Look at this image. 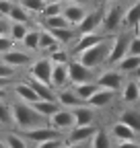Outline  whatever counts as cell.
I'll list each match as a JSON object with an SVG mask.
<instances>
[{"label": "cell", "mask_w": 140, "mask_h": 148, "mask_svg": "<svg viewBox=\"0 0 140 148\" xmlns=\"http://www.w3.org/2000/svg\"><path fill=\"white\" fill-rule=\"evenodd\" d=\"M12 119H14L16 127H21L23 132L49 123L47 117L41 115L39 111L35 109V105H33V103H27V101H16V103H12Z\"/></svg>", "instance_id": "cell-1"}, {"label": "cell", "mask_w": 140, "mask_h": 148, "mask_svg": "<svg viewBox=\"0 0 140 148\" xmlns=\"http://www.w3.org/2000/svg\"><path fill=\"white\" fill-rule=\"evenodd\" d=\"M109 49H111V37H105L103 41H99V43L91 45L89 49L80 51L76 58H78L82 64H86L89 68H99L101 64L107 62V58H109Z\"/></svg>", "instance_id": "cell-2"}, {"label": "cell", "mask_w": 140, "mask_h": 148, "mask_svg": "<svg viewBox=\"0 0 140 148\" xmlns=\"http://www.w3.org/2000/svg\"><path fill=\"white\" fill-rule=\"evenodd\" d=\"M130 41H132V35L128 33H117L111 37V49H109V58H107V64L115 66L121 58H126L130 53Z\"/></svg>", "instance_id": "cell-3"}, {"label": "cell", "mask_w": 140, "mask_h": 148, "mask_svg": "<svg viewBox=\"0 0 140 148\" xmlns=\"http://www.w3.org/2000/svg\"><path fill=\"white\" fill-rule=\"evenodd\" d=\"M62 130L54 127V125H39V127H33V130H27L25 132V138L35 144V146H39L41 142H47L51 138H62Z\"/></svg>", "instance_id": "cell-4"}, {"label": "cell", "mask_w": 140, "mask_h": 148, "mask_svg": "<svg viewBox=\"0 0 140 148\" xmlns=\"http://www.w3.org/2000/svg\"><path fill=\"white\" fill-rule=\"evenodd\" d=\"M95 132H97V127L93 123L91 125H74L72 132H68L66 144H70V146H89Z\"/></svg>", "instance_id": "cell-5"}, {"label": "cell", "mask_w": 140, "mask_h": 148, "mask_svg": "<svg viewBox=\"0 0 140 148\" xmlns=\"http://www.w3.org/2000/svg\"><path fill=\"white\" fill-rule=\"evenodd\" d=\"M68 78L72 84H80V82H91L93 80V68H89L86 64H82L78 58L68 62Z\"/></svg>", "instance_id": "cell-6"}, {"label": "cell", "mask_w": 140, "mask_h": 148, "mask_svg": "<svg viewBox=\"0 0 140 148\" xmlns=\"http://www.w3.org/2000/svg\"><path fill=\"white\" fill-rule=\"evenodd\" d=\"M124 12H126V10H121L119 4H111L107 10H105V14H103L101 29H103V31H107V33L117 31L121 25H124Z\"/></svg>", "instance_id": "cell-7"}, {"label": "cell", "mask_w": 140, "mask_h": 148, "mask_svg": "<svg viewBox=\"0 0 140 148\" xmlns=\"http://www.w3.org/2000/svg\"><path fill=\"white\" fill-rule=\"evenodd\" d=\"M103 14H105V10H103V8L89 10V12H86V16L82 18V23L76 27V29H78V35H82V33H93V31L101 29V23H103Z\"/></svg>", "instance_id": "cell-8"}, {"label": "cell", "mask_w": 140, "mask_h": 148, "mask_svg": "<svg viewBox=\"0 0 140 148\" xmlns=\"http://www.w3.org/2000/svg\"><path fill=\"white\" fill-rule=\"evenodd\" d=\"M51 70H54V62L49 58H41V60H35L33 66H31V76L37 78V80H43V82H49L51 84Z\"/></svg>", "instance_id": "cell-9"}, {"label": "cell", "mask_w": 140, "mask_h": 148, "mask_svg": "<svg viewBox=\"0 0 140 148\" xmlns=\"http://www.w3.org/2000/svg\"><path fill=\"white\" fill-rule=\"evenodd\" d=\"M49 125H54L58 130H72L74 127V113H72V109H58L54 115L49 117Z\"/></svg>", "instance_id": "cell-10"}, {"label": "cell", "mask_w": 140, "mask_h": 148, "mask_svg": "<svg viewBox=\"0 0 140 148\" xmlns=\"http://www.w3.org/2000/svg\"><path fill=\"white\" fill-rule=\"evenodd\" d=\"M2 62H6V64L12 66V68H23V66L33 64V58H31V53H27V51H21V49H8V51L2 53Z\"/></svg>", "instance_id": "cell-11"}, {"label": "cell", "mask_w": 140, "mask_h": 148, "mask_svg": "<svg viewBox=\"0 0 140 148\" xmlns=\"http://www.w3.org/2000/svg\"><path fill=\"white\" fill-rule=\"evenodd\" d=\"M97 82H99V86L119 90L121 82H126V80H124V72L121 70H107V72H103L101 76H97Z\"/></svg>", "instance_id": "cell-12"}, {"label": "cell", "mask_w": 140, "mask_h": 148, "mask_svg": "<svg viewBox=\"0 0 140 148\" xmlns=\"http://www.w3.org/2000/svg\"><path fill=\"white\" fill-rule=\"evenodd\" d=\"M58 103H60L62 107H66V109H74V107L84 105L86 101L78 97V92L74 90V86H72V88H64V86H62V88H58Z\"/></svg>", "instance_id": "cell-13"}, {"label": "cell", "mask_w": 140, "mask_h": 148, "mask_svg": "<svg viewBox=\"0 0 140 148\" xmlns=\"http://www.w3.org/2000/svg\"><path fill=\"white\" fill-rule=\"evenodd\" d=\"M62 14L68 18V23L72 25V27H78L82 23V18L86 16V8H84V4L68 2V4H64V12Z\"/></svg>", "instance_id": "cell-14"}, {"label": "cell", "mask_w": 140, "mask_h": 148, "mask_svg": "<svg viewBox=\"0 0 140 148\" xmlns=\"http://www.w3.org/2000/svg\"><path fill=\"white\" fill-rule=\"evenodd\" d=\"M111 136L117 140V144L119 142H136V130L134 127H130L126 121H117V123H113V127H111Z\"/></svg>", "instance_id": "cell-15"}, {"label": "cell", "mask_w": 140, "mask_h": 148, "mask_svg": "<svg viewBox=\"0 0 140 148\" xmlns=\"http://www.w3.org/2000/svg\"><path fill=\"white\" fill-rule=\"evenodd\" d=\"M105 37H109V35H97L95 31L93 33H82V35H78V39L74 41V49H72V53H80V51H84V49H89L91 45H95V43H99V41H103Z\"/></svg>", "instance_id": "cell-16"}, {"label": "cell", "mask_w": 140, "mask_h": 148, "mask_svg": "<svg viewBox=\"0 0 140 148\" xmlns=\"http://www.w3.org/2000/svg\"><path fill=\"white\" fill-rule=\"evenodd\" d=\"M72 113H74V125H91V123L95 121V113H93L91 105L74 107Z\"/></svg>", "instance_id": "cell-17"}, {"label": "cell", "mask_w": 140, "mask_h": 148, "mask_svg": "<svg viewBox=\"0 0 140 148\" xmlns=\"http://www.w3.org/2000/svg\"><path fill=\"white\" fill-rule=\"evenodd\" d=\"M113 97H115V90L101 86L95 95L89 99V105H91V107H105V105H109V103L113 101Z\"/></svg>", "instance_id": "cell-18"}, {"label": "cell", "mask_w": 140, "mask_h": 148, "mask_svg": "<svg viewBox=\"0 0 140 148\" xmlns=\"http://www.w3.org/2000/svg\"><path fill=\"white\" fill-rule=\"evenodd\" d=\"M14 95H16V99L27 101V103L39 101V95L35 92V88H33L29 82H19V84H14Z\"/></svg>", "instance_id": "cell-19"}, {"label": "cell", "mask_w": 140, "mask_h": 148, "mask_svg": "<svg viewBox=\"0 0 140 148\" xmlns=\"http://www.w3.org/2000/svg\"><path fill=\"white\" fill-rule=\"evenodd\" d=\"M66 82H70L68 78V64H54V70H51V84L56 88H62Z\"/></svg>", "instance_id": "cell-20"}, {"label": "cell", "mask_w": 140, "mask_h": 148, "mask_svg": "<svg viewBox=\"0 0 140 148\" xmlns=\"http://www.w3.org/2000/svg\"><path fill=\"white\" fill-rule=\"evenodd\" d=\"M140 66V56L138 53H128L126 58H121L117 64H115V68L117 70H121L124 74H134V70Z\"/></svg>", "instance_id": "cell-21"}, {"label": "cell", "mask_w": 140, "mask_h": 148, "mask_svg": "<svg viewBox=\"0 0 140 148\" xmlns=\"http://www.w3.org/2000/svg\"><path fill=\"white\" fill-rule=\"evenodd\" d=\"M72 86H74V90L78 92V97H80V99H84L86 103H89V99L95 95L99 88H101L97 80H95V82H93V80H91V82H80V84H72Z\"/></svg>", "instance_id": "cell-22"}, {"label": "cell", "mask_w": 140, "mask_h": 148, "mask_svg": "<svg viewBox=\"0 0 140 148\" xmlns=\"http://www.w3.org/2000/svg\"><path fill=\"white\" fill-rule=\"evenodd\" d=\"M56 47H60V41L51 35V31H49L47 27H43V29H41V35H39V49L51 51V49H56Z\"/></svg>", "instance_id": "cell-23"}, {"label": "cell", "mask_w": 140, "mask_h": 148, "mask_svg": "<svg viewBox=\"0 0 140 148\" xmlns=\"http://www.w3.org/2000/svg\"><path fill=\"white\" fill-rule=\"evenodd\" d=\"M121 99L126 103H140V90H138V80H128L124 90H121Z\"/></svg>", "instance_id": "cell-24"}, {"label": "cell", "mask_w": 140, "mask_h": 148, "mask_svg": "<svg viewBox=\"0 0 140 148\" xmlns=\"http://www.w3.org/2000/svg\"><path fill=\"white\" fill-rule=\"evenodd\" d=\"M33 105H35V109H37L41 115L47 117V121H49V117L60 109V103H58V101H47V99H39V101H35Z\"/></svg>", "instance_id": "cell-25"}, {"label": "cell", "mask_w": 140, "mask_h": 148, "mask_svg": "<svg viewBox=\"0 0 140 148\" xmlns=\"http://www.w3.org/2000/svg\"><path fill=\"white\" fill-rule=\"evenodd\" d=\"M121 121H126L130 127H134L136 132H140V111L138 109H124L119 115Z\"/></svg>", "instance_id": "cell-26"}, {"label": "cell", "mask_w": 140, "mask_h": 148, "mask_svg": "<svg viewBox=\"0 0 140 148\" xmlns=\"http://www.w3.org/2000/svg\"><path fill=\"white\" fill-rule=\"evenodd\" d=\"M140 23V0L136 4H132L126 12H124V25L126 27H134L136 29V25Z\"/></svg>", "instance_id": "cell-27"}, {"label": "cell", "mask_w": 140, "mask_h": 148, "mask_svg": "<svg viewBox=\"0 0 140 148\" xmlns=\"http://www.w3.org/2000/svg\"><path fill=\"white\" fill-rule=\"evenodd\" d=\"M51 35L56 37V39L60 43H70V41H74V29L72 27H54V29H49Z\"/></svg>", "instance_id": "cell-28"}, {"label": "cell", "mask_w": 140, "mask_h": 148, "mask_svg": "<svg viewBox=\"0 0 140 148\" xmlns=\"http://www.w3.org/2000/svg\"><path fill=\"white\" fill-rule=\"evenodd\" d=\"M39 35H41V29H29L27 35H25V39H23V45L25 49L29 51H35V49H39Z\"/></svg>", "instance_id": "cell-29"}, {"label": "cell", "mask_w": 140, "mask_h": 148, "mask_svg": "<svg viewBox=\"0 0 140 148\" xmlns=\"http://www.w3.org/2000/svg\"><path fill=\"white\" fill-rule=\"evenodd\" d=\"M27 31H29L27 29V23H16V21L10 23V37H12L14 43H23Z\"/></svg>", "instance_id": "cell-30"}, {"label": "cell", "mask_w": 140, "mask_h": 148, "mask_svg": "<svg viewBox=\"0 0 140 148\" xmlns=\"http://www.w3.org/2000/svg\"><path fill=\"white\" fill-rule=\"evenodd\" d=\"M10 21H16V23H29V10L23 6V4H14L10 14H8Z\"/></svg>", "instance_id": "cell-31"}, {"label": "cell", "mask_w": 140, "mask_h": 148, "mask_svg": "<svg viewBox=\"0 0 140 148\" xmlns=\"http://www.w3.org/2000/svg\"><path fill=\"white\" fill-rule=\"evenodd\" d=\"M43 27L54 29V27H72V25L68 23L64 14H56V16H43Z\"/></svg>", "instance_id": "cell-32"}, {"label": "cell", "mask_w": 140, "mask_h": 148, "mask_svg": "<svg viewBox=\"0 0 140 148\" xmlns=\"http://www.w3.org/2000/svg\"><path fill=\"white\" fill-rule=\"evenodd\" d=\"M19 4H23L29 12H35V14H41L47 0H19Z\"/></svg>", "instance_id": "cell-33"}, {"label": "cell", "mask_w": 140, "mask_h": 148, "mask_svg": "<svg viewBox=\"0 0 140 148\" xmlns=\"http://www.w3.org/2000/svg\"><path fill=\"white\" fill-rule=\"evenodd\" d=\"M0 123L2 125H8V123H14L12 119V105L0 101Z\"/></svg>", "instance_id": "cell-34"}, {"label": "cell", "mask_w": 140, "mask_h": 148, "mask_svg": "<svg viewBox=\"0 0 140 148\" xmlns=\"http://www.w3.org/2000/svg\"><path fill=\"white\" fill-rule=\"evenodd\" d=\"M89 146H91V148H107V146H109V138H107V134L101 132V130H97L95 136H93L91 142H89Z\"/></svg>", "instance_id": "cell-35"}, {"label": "cell", "mask_w": 140, "mask_h": 148, "mask_svg": "<svg viewBox=\"0 0 140 148\" xmlns=\"http://www.w3.org/2000/svg\"><path fill=\"white\" fill-rule=\"evenodd\" d=\"M4 140H6V148H25L27 142H29L25 136H16V134H12V132L6 134Z\"/></svg>", "instance_id": "cell-36"}, {"label": "cell", "mask_w": 140, "mask_h": 148, "mask_svg": "<svg viewBox=\"0 0 140 148\" xmlns=\"http://www.w3.org/2000/svg\"><path fill=\"white\" fill-rule=\"evenodd\" d=\"M49 60L54 62V64H68V62H70V56H68L66 49L56 47V49H51V51H49Z\"/></svg>", "instance_id": "cell-37"}, {"label": "cell", "mask_w": 140, "mask_h": 148, "mask_svg": "<svg viewBox=\"0 0 140 148\" xmlns=\"http://www.w3.org/2000/svg\"><path fill=\"white\" fill-rule=\"evenodd\" d=\"M64 12V4L62 2H47L45 8H43V16H56V14H62Z\"/></svg>", "instance_id": "cell-38"}, {"label": "cell", "mask_w": 140, "mask_h": 148, "mask_svg": "<svg viewBox=\"0 0 140 148\" xmlns=\"http://www.w3.org/2000/svg\"><path fill=\"white\" fill-rule=\"evenodd\" d=\"M12 45H14V41H12L10 35H0V53L12 49Z\"/></svg>", "instance_id": "cell-39"}, {"label": "cell", "mask_w": 140, "mask_h": 148, "mask_svg": "<svg viewBox=\"0 0 140 148\" xmlns=\"http://www.w3.org/2000/svg\"><path fill=\"white\" fill-rule=\"evenodd\" d=\"M10 23L8 16H0V35H10Z\"/></svg>", "instance_id": "cell-40"}, {"label": "cell", "mask_w": 140, "mask_h": 148, "mask_svg": "<svg viewBox=\"0 0 140 148\" xmlns=\"http://www.w3.org/2000/svg\"><path fill=\"white\" fill-rule=\"evenodd\" d=\"M12 6H14V0H0V12H2L4 16L10 14Z\"/></svg>", "instance_id": "cell-41"}, {"label": "cell", "mask_w": 140, "mask_h": 148, "mask_svg": "<svg viewBox=\"0 0 140 148\" xmlns=\"http://www.w3.org/2000/svg\"><path fill=\"white\" fill-rule=\"evenodd\" d=\"M12 74H14V68L12 66H8L6 62H0V76H12Z\"/></svg>", "instance_id": "cell-42"}, {"label": "cell", "mask_w": 140, "mask_h": 148, "mask_svg": "<svg viewBox=\"0 0 140 148\" xmlns=\"http://www.w3.org/2000/svg\"><path fill=\"white\" fill-rule=\"evenodd\" d=\"M130 53H138L140 56V35H134L130 41Z\"/></svg>", "instance_id": "cell-43"}, {"label": "cell", "mask_w": 140, "mask_h": 148, "mask_svg": "<svg viewBox=\"0 0 140 148\" xmlns=\"http://www.w3.org/2000/svg\"><path fill=\"white\" fill-rule=\"evenodd\" d=\"M134 76H136V80H140V66L134 70Z\"/></svg>", "instance_id": "cell-44"}, {"label": "cell", "mask_w": 140, "mask_h": 148, "mask_svg": "<svg viewBox=\"0 0 140 148\" xmlns=\"http://www.w3.org/2000/svg\"><path fill=\"white\" fill-rule=\"evenodd\" d=\"M4 97H6V88L0 86V99H4Z\"/></svg>", "instance_id": "cell-45"}, {"label": "cell", "mask_w": 140, "mask_h": 148, "mask_svg": "<svg viewBox=\"0 0 140 148\" xmlns=\"http://www.w3.org/2000/svg\"><path fill=\"white\" fill-rule=\"evenodd\" d=\"M66 2H76V4H84L86 0H66Z\"/></svg>", "instance_id": "cell-46"}, {"label": "cell", "mask_w": 140, "mask_h": 148, "mask_svg": "<svg viewBox=\"0 0 140 148\" xmlns=\"http://www.w3.org/2000/svg\"><path fill=\"white\" fill-rule=\"evenodd\" d=\"M4 146H6V140H4V138H0V148H4Z\"/></svg>", "instance_id": "cell-47"}, {"label": "cell", "mask_w": 140, "mask_h": 148, "mask_svg": "<svg viewBox=\"0 0 140 148\" xmlns=\"http://www.w3.org/2000/svg\"><path fill=\"white\" fill-rule=\"evenodd\" d=\"M136 35H140V23L136 25Z\"/></svg>", "instance_id": "cell-48"}, {"label": "cell", "mask_w": 140, "mask_h": 148, "mask_svg": "<svg viewBox=\"0 0 140 148\" xmlns=\"http://www.w3.org/2000/svg\"><path fill=\"white\" fill-rule=\"evenodd\" d=\"M47 2H64V0H47Z\"/></svg>", "instance_id": "cell-49"}, {"label": "cell", "mask_w": 140, "mask_h": 148, "mask_svg": "<svg viewBox=\"0 0 140 148\" xmlns=\"http://www.w3.org/2000/svg\"><path fill=\"white\" fill-rule=\"evenodd\" d=\"M138 90H140V80H138Z\"/></svg>", "instance_id": "cell-50"}, {"label": "cell", "mask_w": 140, "mask_h": 148, "mask_svg": "<svg viewBox=\"0 0 140 148\" xmlns=\"http://www.w3.org/2000/svg\"><path fill=\"white\" fill-rule=\"evenodd\" d=\"M103 2H111V0H103Z\"/></svg>", "instance_id": "cell-51"}, {"label": "cell", "mask_w": 140, "mask_h": 148, "mask_svg": "<svg viewBox=\"0 0 140 148\" xmlns=\"http://www.w3.org/2000/svg\"><path fill=\"white\" fill-rule=\"evenodd\" d=\"M0 16H4V14H2V12H0Z\"/></svg>", "instance_id": "cell-52"}, {"label": "cell", "mask_w": 140, "mask_h": 148, "mask_svg": "<svg viewBox=\"0 0 140 148\" xmlns=\"http://www.w3.org/2000/svg\"><path fill=\"white\" fill-rule=\"evenodd\" d=\"M0 125H2V123H0Z\"/></svg>", "instance_id": "cell-53"}]
</instances>
